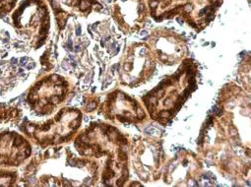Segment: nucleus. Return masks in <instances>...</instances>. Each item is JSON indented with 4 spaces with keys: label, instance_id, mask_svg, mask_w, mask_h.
<instances>
[{
    "label": "nucleus",
    "instance_id": "obj_1",
    "mask_svg": "<svg viewBox=\"0 0 251 187\" xmlns=\"http://www.w3.org/2000/svg\"><path fill=\"white\" fill-rule=\"evenodd\" d=\"M11 26L24 45L41 49L50 31L49 6L44 0H22L10 14Z\"/></svg>",
    "mask_w": 251,
    "mask_h": 187
},
{
    "label": "nucleus",
    "instance_id": "obj_2",
    "mask_svg": "<svg viewBox=\"0 0 251 187\" xmlns=\"http://www.w3.org/2000/svg\"><path fill=\"white\" fill-rule=\"evenodd\" d=\"M82 113L76 108H62L53 119L46 122H32L28 117H23L18 129L28 138L35 141L42 148L59 145L68 142L80 128Z\"/></svg>",
    "mask_w": 251,
    "mask_h": 187
},
{
    "label": "nucleus",
    "instance_id": "obj_3",
    "mask_svg": "<svg viewBox=\"0 0 251 187\" xmlns=\"http://www.w3.org/2000/svg\"><path fill=\"white\" fill-rule=\"evenodd\" d=\"M68 91V81L63 76L51 74L37 81L24 95L22 103L36 116L50 115L66 100Z\"/></svg>",
    "mask_w": 251,
    "mask_h": 187
},
{
    "label": "nucleus",
    "instance_id": "obj_4",
    "mask_svg": "<svg viewBox=\"0 0 251 187\" xmlns=\"http://www.w3.org/2000/svg\"><path fill=\"white\" fill-rule=\"evenodd\" d=\"M35 67L36 62L26 55L0 59V101H8Z\"/></svg>",
    "mask_w": 251,
    "mask_h": 187
},
{
    "label": "nucleus",
    "instance_id": "obj_5",
    "mask_svg": "<svg viewBox=\"0 0 251 187\" xmlns=\"http://www.w3.org/2000/svg\"><path fill=\"white\" fill-rule=\"evenodd\" d=\"M32 153L33 147L25 136L9 129L0 131V167H19Z\"/></svg>",
    "mask_w": 251,
    "mask_h": 187
},
{
    "label": "nucleus",
    "instance_id": "obj_6",
    "mask_svg": "<svg viewBox=\"0 0 251 187\" xmlns=\"http://www.w3.org/2000/svg\"><path fill=\"white\" fill-rule=\"evenodd\" d=\"M55 17L59 31L66 28L70 17L75 16V11L83 16L90 15L93 11L100 12L102 5L97 0H48Z\"/></svg>",
    "mask_w": 251,
    "mask_h": 187
},
{
    "label": "nucleus",
    "instance_id": "obj_7",
    "mask_svg": "<svg viewBox=\"0 0 251 187\" xmlns=\"http://www.w3.org/2000/svg\"><path fill=\"white\" fill-rule=\"evenodd\" d=\"M23 117L24 112L19 105L9 103L8 101H0V126H18Z\"/></svg>",
    "mask_w": 251,
    "mask_h": 187
},
{
    "label": "nucleus",
    "instance_id": "obj_8",
    "mask_svg": "<svg viewBox=\"0 0 251 187\" xmlns=\"http://www.w3.org/2000/svg\"><path fill=\"white\" fill-rule=\"evenodd\" d=\"M19 178L20 173L16 168L0 167V186H17Z\"/></svg>",
    "mask_w": 251,
    "mask_h": 187
},
{
    "label": "nucleus",
    "instance_id": "obj_9",
    "mask_svg": "<svg viewBox=\"0 0 251 187\" xmlns=\"http://www.w3.org/2000/svg\"><path fill=\"white\" fill-rule=\"evenodd\" d=\"M19 0H0V19H4L16 8Z\"/></svg>",
    "mask_w": 251,
    "mask_h": 187
},
{
    "label": "nucleus",
    "instance_id": "obj_10",
    "mask_svg": "<svg viewBox=\"0 0 251 187\" xmlns=\"http://www.w3.org/2000/svg\"><path fill=\"white\" fill-rule=\"evenodd\" d=\"M97 106H98L97 102H95V101L90 102V103H88V104L86 105V110H87V111H89V112H90V111H93V110H95V109H96Z\"/></svg>",
    "mask_w": 251,
    "mask_h": 187
},
{
    "label": "nucleus",
    "instance_id": "obj_11",
    "mask_svg": "<svg viewBox=\"0 0 251 187\" xmlns=\"http://www.w3.org/2000/svg\"><path fill=\"white\" fill-rule=\"evenodd\" d=\"M145 132H146L147 134H149V135H154V134L157 133L158 131H157L156 128H154V127H152V126H149V127H147V128L145 129Z\"/></svg>",
    "mask_w": 251,
    "mask_h": 187
},
{
    "label": "nucleus",
    "instance_id": "obj_12",
    "mask_svg": "<svg viewBox=\"0 0 251 187\" xmlns=\"http://www.w3.org/2000/svg\"><path fill=\"white\" fill-rule=\"evenodd\" d=\"M170 115H171V112L168 111V110H163V111L160 112V116L162 118H168Z\"/></svg>",
    "mask_w": 251,
    "mask_h": 187
},
{
    "label": "nucleus",
    "instance_id": "obj_13",
    "mask_svg": "<svg viewBox=\"0 0 251 187\" xmlns=\"http://www.w3.org/2000/svg\"><path fill=\"white\" fill-rule=\"evenodd\" d=\"M137 117L139 119H142V118L145 117V113H144V111L141 108H138V110H137Z\"/></svg>",
    "mask_w": 251,
    "mask_h": 187
},
{
    "label": "nucleus",
    "instance_id": "obj_14",
    "mask_svg": "<svg viewBox=\"0 0 251 187\" xmlns=\"http://www.w3.org/2000/svg\"><path fill=\"white\" fill-rule=\"evenodd\" d=\"M219 110H220V108H219L217 106L213 107V108H212V112H213V113H215V114H217V113L219 112Z\"/></svg>",
    "mask_w": 251,
    "mask_h": 187
},
{
    "label": "nucleus",
    "instance_id": "obj_15",
    "mask_svg": "<svg viewBox=\"0 0 251 187\" xmlns=\"http://www.w3.org/2000/svg\"><path fill=\"white\" fill-rule=\"evenodd\" d=\"M212 122H213V117H212V116H209V117L207 118V120H206V124H207V125H210V124H212Z\"/></svg>",
    "mask_w": 251,
    "mask_h": 187
},
{
    "label": "nucleus",
    "instance_id": "obj_16",
    "mask_svg": "<svg viewBox=\"0 0 251 187\" xmlns=\"http://www.w3.org/2000/svg\"><path fill=\"white\" fill-rule=\"evenodd\" d=\"M132 68V64L131 63H126L125 64V69L126 70H130Z\"/></svg>",
    "mask_w": 251,
    "mask_h": 187
},
{
    "label": "nucleus",
    "instance_id": "obj_17",
    "mask_svg": "<svg viewBox=\"0 0 251 187\" xmlns=\"http://www.w3.org/2000/svg\"><path fill=\"white\" fill-rule=\"evenodd\" d=\"M176 21H177L180 25H182V23L184 22V20H183V18H182V17H177V18H176Z\"/></svg>",
    "mask_w": 251,
    "mask_h": 187
},
{
    "label": "nucleus",
    "instance_id": "obj_18",
    "mask_svg": "<svg viewBox=\"0 0 251 187\" xmlns=\"http://www.w3.org/2000/svg\"><path fill=\"white\" fill-rule=\"evenodd\" d=\"M160 59H161L162 61H167L168 56H167V55H165V54H163V55H161V56H160Z\"/></svg>",
    "mask_w": 251,
    "mask_h": 187
},
{
    "label": "nucleus",
    "instance_id": "obj_19",
    "mask_svg": "<svg viewBox=\"0 0 251 187\" xmlns=\"http://www.w3.org/2000/svg\"><path fill=\"white\" fill-rule=\"evenodd\" d=\"M230 134H231L232 136H235V135L237 134V131H236L234 128H231V129H230Z\"/></svg>",
    "mask_w": 251,
    "mask_h": 187
},
{
    "label": "nucleus",
    "instance_id": "obj_20",
    "mask_svg": "<svg viewBox=\"0 0 251 187\" xmlns=\"http://www.w3.org/2000/svg\"><path fill=\"white\" fill-rule=\"evenodd\" d=\"M245 53H246L245 52H242L241 53H239V55H238V56H239V60H241V59H242V58L245 56V55H244Z\"/></svg>",
    "mask_w": 251,
    "mask_h": 187
},
{
    "label": "nucleus",
    "instance_id": "obj_21",
    "mask_svg": "<svg viewBox=\"0 0 251 187\" xmlns=\"http://www.w3.org/2000/svg\"><path fill=\"white\" fill-rule=\"evenodd\" d=\"M146 35H148V32H147V31H142V32L140 33V36H146Z\"/></svg>",
    "mask_w": 251,
    "mask_h": 187
},
{
    "label": "nucleus",
    "instance_id": "obj_22",
    "mask_svg": "<svg viewBox=\"0 0 251 187\" xmlns=\"http://www.w3.org/2000/svg\"><path fill=\"white\" fill-rule=\"evenodd\" d=\"M147 52H148V51H147V50H145V49H143V50H142V51H141V52H140V54H141V55H142V54H145V53H147Z\"/></svg>",
    "mask_w": 251,
    "mask_h": 187
},
{
    "label": "nucleus",
    "instance_id": "obj_23",
    "mask_svg": "<svg viewBox=\"0 0 251 187\" xmlns=\"http://www.w3.org/2000/svg\"><path fill=\"white\" fill-rule=\"evenodd\" d=\"M145 66H146V67H149V66H151V62H150V61H147V62H146V65H145Z\"/></svg>",
    "mask_w": 251,
    "mask_h": 187
},
{
    "label": "nucleus",
    "instance_id": "obj_24",
    "mask_svg": "<svg viewBox=\"0 0 251 187\" xmlns=\"http://www.w3.org/2000/svg\"><path fill=\"white\" fill-rule=\"evenodd\" d=\"M132 186H141V184H139V183H133Z\"/></svg>",
    "mask_w": 251,
    "mask_h": 187
}]
</instances>
